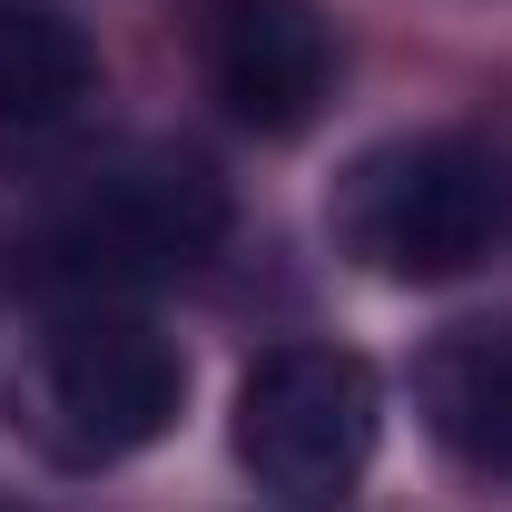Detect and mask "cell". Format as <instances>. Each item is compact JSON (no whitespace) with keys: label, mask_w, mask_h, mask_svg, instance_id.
Returning a JSON list of instances; mask_svg holds the SVG:
<instances>
[{"label":"cell","mask_w":512,"mask_h":512,"mask_svg":"<svg viewBox=\"0 0 512 512\" xmlns=\"http://www.w3.org/2000/svg\"><path fill=\"white\" fill-rule=\"evenodd\" d=\"M325 227L355 266H375L394 286H444L463 266L503 247L512 227V158L473 128H414V138H384L365 148L335 197H325Z\"/></svg>","instance_id":"obj_1"},{"label":"cell","mask_w":512,"mask_h":512,"mask_svg":"<svg viewBox=\"0 0 512 512\" xmlns=\"http://www.w3.org/2000/svg\"><path fill=\"white\" fill-rule=\"evenodd\" d=\"M178 394H188V365L148 316L69 306L10 375V424L60 473H99V463H128L158 444L178 424Z\"/></svg>","instance_id":"obj_2"},{"label":"cell","mask_w":512,"mask_h":512,"mask_svg":"<svg viewBox=\"0 0 512 512\" xmlns=\"http://www.w3.org/2000/svg\"><path fill=\"white\" fill-rule=\"evenodd\" d=\"M384 434V394L345 345H276L237 384V463L276 503H335L365 483Z\"/></svg>","instance_id":"obj_3"},{"label":"cell","mask_w":512,"mask_h":512,"mask_svg":"<svg viewBox=\"0 0 512 512\" xmlns=\"http://www.w3.org/2000/svg\"><path fill=\"white\" fill-rule=\"evenodd\" d=\"M217 237H227L217 168L188 158V148H128V158L79 178V197L50 227V256L79 286H109V276H178Z\"/></svg>","instance_id":"obj_4"},{"label":"cell","mask_w":512,"mask_h":512,"mask_svg":"<svg viewBox=\"0 0 512 512\" xmlns=\"http://www.w3.org/2000/svg\"><path fill=\"white\" fill-rule=\"evenodd\" d=\"M207 99L256 138H296L335 89V30L316 0H207L197 10Z\"/></svg>","instance_id":"obj_5"},{"label":"cell","mask_w":512,"mask_h":512,"mask_svg":"<svg viewBox=\"0 0 512 512\" xmlns=\"http://www.w3.org/2000/svg\"><path fill=\"white\" fill-rule=\"evenodd\" d=\"M414 414L463 473L512 483V316L434 335L424 365H414Z\"/></svg>","instance_id":"obj_6"},{"label":"cell","mask_w":512,"mask_h":512,"mask_svg":"<svg viewBox=\"0 0 512 512\" xmlns=\"http://www.w3.org/2000/svg\"><path fill=\"white\" fill-rule=\"evenodd\" d=\"M99 89V50L60 0H0V138L60 128Z\"/></svg>","instance_id":"obj_7"}]
</instances>
